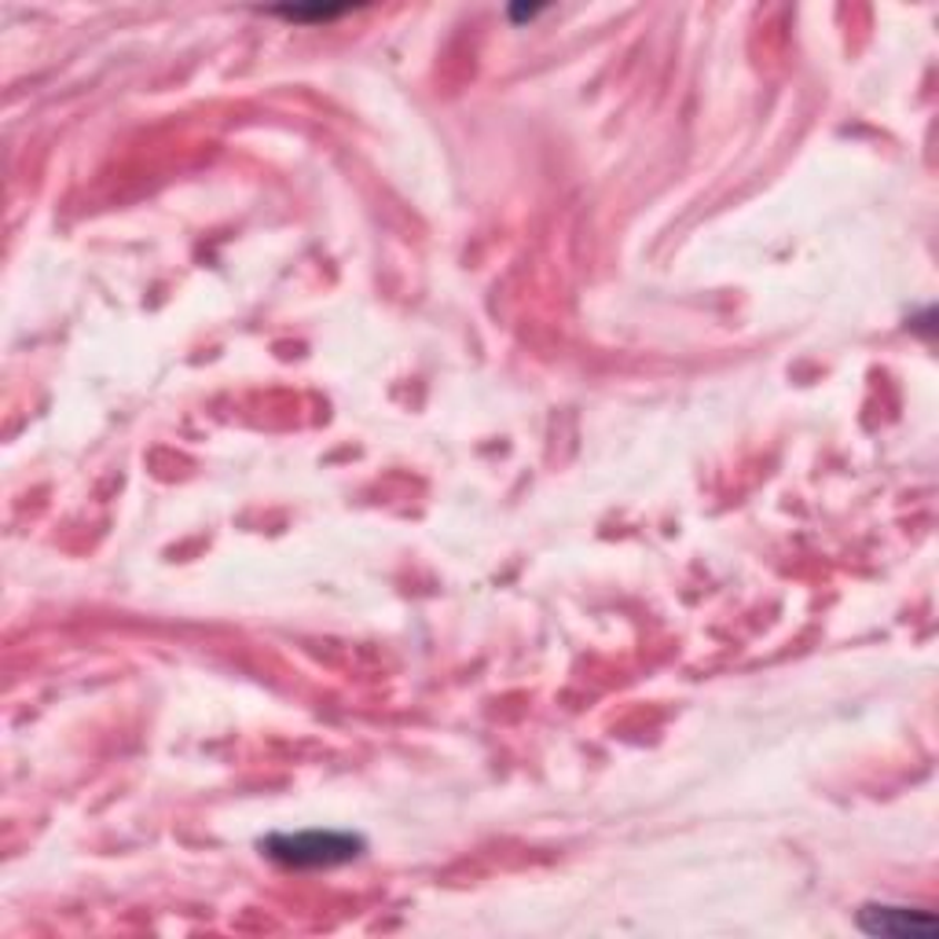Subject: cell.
<instances>
[{
  "mask_svg": "<svg viewBox=\"0 0 939 939\" xmlns=\"http://www.w3.org/2000/svg\"><path fill=\"white\" fill-rule=\"evenodd\" d=\"M261 851L272 862L291 866V870H320V866H342L364 855V837L353 834H323V829H305V834H272L261 840Z\"/></svg>",
  "mask_w": 939,
  "mask_h": 939,
  "instance_id": "obj_1",
  "label": "cell"
},
{
  "mask_svg": "<svg viewBox=\"0 0 939 939\" xmlns=\"http://www.w3.org/2000/svg\"><path fill=\"white\" fill-rule=\"evenodd\" d=\"M859 929L866 936H885V939H936L939 921L929 910H918V907L866 902L859 910Z\"/></svg>",
  "mask_w": 939,
  "mask_h": 939,
  "instance_id": "obj_2",
  "label": "cell"
},
{
  "mask_svg": "<svg viewBox=\"0 0 939 939\" xmlns=\"http://www.w3.org/2000/svg\"><path fill=\"white\" fill-rule=\"evenodd\" d=\"M349 8H327V4H312V8H272L269 16H283V19H294V22H305V19H339L345 16Z\"/></svg>",
  "mask_w": 939,
  "mask_h": 939,
  "instance_id": "obj_3",
  "label": "cell"
},
{
  "mask_svg": "<svg viewBox=\"0 0 939 939\" xmlns=\"http://www.w3.org/2000/svg\"><path fill=\"white\" fill-rule=\"evenodd\" d=\"M536 11H539V8H511V16H514V19H533Z\"/></svg>",
  "mask_w": 939,
  "mask_h": 939,
  "instance_id": "obj_4",
  "label": "cell"
}]
</instances>
